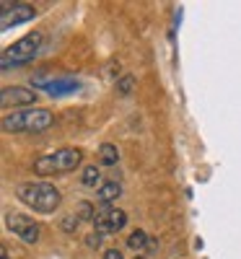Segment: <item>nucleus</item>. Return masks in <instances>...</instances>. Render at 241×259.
<instances>
[{
  "instance_id": "nucleus-1",
  "label": "nucleus",
  "mask_w": 241,
  "mask_h": 259,
  "mask_svg": "<svg viewBox=\"0 0 241 259\" xmlns=\"http://www.w3.org/2000/svg\"><path fill=\"white\" fill-rule=\"evenodd\" d=\"M16 197L26 207H31L34 212H45V215L55 212L62 202L60 189L50 182H24V184H18Z\"/></svg>"
},
{
  "instance_id": "nucleus-2",
  "label": "nucleus",
  "mask_w": 241,
  "mask_h": 259,
  "mask_svg": "<svg viewBox=\"0 0 241 259\" xmlns=\"http://www.w3.org/2000/svg\"><path fill=\"white\" fill-rule=\"evenodd\" d=\"M55 117L50 109H42V106H31L24 112H13L3 117V130L11 135L18 133H45L47 127H52Z\"/></svg>"
},
{
  "instance_id": "nucleus-3",
  "label": "nucleus",
  "mask_w": 241,
  "mask_h": 259,
  "mask_svg": "<svg viewBox=\"0 0 241 259\" xmlns=\"http://www.w3.org/2000/svg\"><path fill=\"white\" fill-rule=\"evenodd\" d=\"M83 161V153L78 148H60L52 153H45L34 161V174L39 177H52V174H68L75 171Z\"/></svg>"
},
{
  "instance_id": "nucleus-4",
  "label": "nucleus",
  "mask_w": 241,
  "mask_h": 259,
  "mask_svg": "<svg viewBox=\"0 0 241 259\" xmlns=\"http://www.w3.org/2000/svg\"><path fill=\"white\" fill-rule=\"evenodd\" d=\"M39 47H42V34L39 31L21 36L18 41H13L11 47L3 50V55H0V68H3V70H13V68H21V65L31 62L39 55Z\"/></svg>"
},
{
  "instance_id": "nucleus-5",
  "label": "nucleus",
  "mask_w": 241,
  "mask_h": 259,
  "mask_svg": "<svg viewBox=\"0 0 241 259\" xmlns=\"http://www.w3.org/2000/svg\"><path fill=\"white\" fill-rule=\"evenodd\" d=\"M6 226L24 244H36L39 241V233H42L39 226L34 223V218H29V215H24V212H8L6 215Z\"/></svg>"
},
{
  "instance_id": "nucleus-6",
  "label": "nucleus",
  "mask_w": 241,
  "mask_h": 259,
  "mask_svg": "<svg viewBox=\"0 0 241 259\" xmlns=\"http://www.w3.org/2000/svg\"><path fill=\"white\" fill-rule=\"evenodd\" d=\"M36 16V11H34V6H29V3H3V13H0V29L3 31H8V29H13V26H18V24H26V21H31Z\"/></svg>"
},
{
  "instance_id": "nucleus-7",
  "label": "nucleus",
  "mask_w": 241,
  "mask_h": 259,
  "mask_svg": "<svg viewBox=\"0 0 241 259\" xmlns=\"http://www.w3.org/2000/svg\"><path fill=\"white\" fill-rule=\"evenodd\" d=\"M36 101V91L24 89V85H6L0 91V106L3 109H11V106H26Z\"/></svg>"
},
{
  "instance_id": "nucleus-8",
  "label": "nucleus",
  "mask_w": 241,
  "mask_h": 259,
  "mask_svg": "<svg viewBox=\"0 0 241 259\" xmlns=\"http://www.w3.org/2000/svg\"><path fill=\"white\" fill-rule=\"evenodd\" d=\"M125 223H127V212H125V210H106V212H99L96 221H94V226H96V231H99L101 236H109V233L122 231Z\"/></svg>"
},
{
  "instance_id": "nucleus-9",
  "label": "nucleus",
  "mask_w": 241,
  "mask_h": 259,
  "mask_svg": "<svg viewBox=\"0 0 241 259\" xmlns=\"http://www.w3.org/2000/svg\"><path fill=\"white\" fill-rule=\"evenodd\" d=\"M119 194H122V184H119V182H106V184L99 187L96 200H99L101 205H109V202H114Z\"/></svg>"
},
{
  "instance_id": "nucleus-10",
  "label": "nucleus",
  "mask_w": 241,
  "mask_h": 259,
  "mask_svg": "<svg viewBox=\"0 0 241 259\" xmlns=\"http://www.w3.org/2000/svg\"><path fill=\"white\" fill-rule=\"evenodd\" d=\"M99 161H101L104 166H114V163L119 161V150H117V145L104 143V145L99 148Z\"/></svg>"
},
{
  "instance_id": "nucleus-11",
  "label": "nucleus",
  "mask_w": 241,
  "mask_h": 259,
  "mask_svg": "<svg viewBox=\"0 0 241 259\" xmlns=\"http://www.w3.org/2000/svg\"><path fill=\"white\" fill-rule=\"evenodd\" d=\"M39 85H45V89L55 96V94H65V91H73L75 83L73 80H39Z\"/></svg>"
},
{
  "instance_id": "nucleus-12",
  "label": "nucleus",
  "mask_w": 241,
  "mask_h": 259,
  "mask_svg": "<svg viewBox=\"0 0 241 259\" xmlns=\"http://www.w3.org/2000/svg\"><path fill=\"white\" fill-rule=\"evenodd\" d=\"M150 244V239H148V233L145 231H133L127 236V246L133 249V251H140V249H145Z\"/></svg>"
},
{
  "instance_id": "nucleus-13",
  "label": "nucleus",
  "mask_w": 241,
  "mask_h": 259,
  "mask_svg": "<svg viewBox=\"0 0 241 259\" xmlns=\"http://www.w3.org/2000/svg\"><path fill=\"white\" fill-rule=\"evenodd\" d=\"M81 182H83L86 187H96V184L101 182V171H99L96 166H86L83 174H81Z\"/></svg>"
},
{
  "instance_id": "nucleus-14",
  "label": "nucleus",
  "mask_w": 241,
  "mask_h": 259,
  "mask_svg": "<svg viewBox=\"0 0 241 259\" xmlns=\"http://www.w3.org/2000/svg\"><path fill=\"white\" fill-rule=\"evenodd\" d=\"M133 89H135V78H133V75H125V78L117 80V91H119V96H130V94H133Z\"/></svg>"
},
{
  "instance_id": "nucleus-15",
  "label": "nucleus",
  "mask_w": 241,
  "mask_h": 259,
  "mask_svg": "<svg viewBox=\"0 0 241 259\" xmlns=\"http://www.w3.org/2000/svg\"><path fill=\"white\" fill-rule=\"evenodd\" d=\"M75 215H78L81 221H96V212H94V205L91 202H78Z\"/></svg>"
},
{
  "instance_id": "nucleus-16",
  "label": "nucleus",
  "mask_w": 241,
  "mask_h": 259,
  "mask_svg": "<svg viewBox=\"0 0 241 259\" xmlns=\"http://www.w3.org/2000/svg\"><path fill=\"white\" fill-rule=\"evenodd\" d=\"M78 223H81V218L73 212V215H68V218L62 221V228H65V231H75V228H78Z\"/></svg>"
},
{
  "instance_id": "nucleus-17",
  "label": "nucleus",
  "mask_w": 241,
  "mask_h": 259,
  "mask_svg": "<svg viewBox=\"0 0 241 259\" xmlns=\"http://www.w3.org/2000/svg\"><path fill=\"white\" fill-rule=\"evenodd\" d=\"M101 239H104V236H101L99 231H94V233L89 236V239H86V246H91V249H99V246H101Z\"/></svg>"
},
{
  "instance_id": "nucleus-18",
  "label": "nucleus",
  "mask_w": 241,
  "mask_h": 259,
  "mask_svg": "<svg viewBox=\"0 0 241 259\" xmlns=\"http://www.w3.org/2000/svg\"><path fill=\"white\" fill-rule=\"evenodd\" d=\"M104 259H122V251L119 249H106L104 251Z\"/></svg>"
},
{
  "instance_id": "nucleus-19",
  "label": "nucleus",
  "mask_w": 241,
  "mask_h": 259,
  "mask_svg": "<svg viewBox=\"0 0 241 259\" xmlns=\"http://www.w3.org/2000/svg\"><path fill=\"white\" fill-rule=\"evenodd\" d=\"M3 259H8V246H3Z\"/></svg>"
},
{
  "instance_id": "nucleus-20",
  "label": "nucleus",
  "mask_w": 241,
  "mask_h": 259,
  "mask_svg": "<svg viewBox=\"0 0 241 259\" xmlns=\"http://www.w3.org/2000/svg\"><path fill=\"white\" fill-rule=\"evenodd\" d=\"M133 259H145V256H133Z\"/></svg>"
}]
</instances>
